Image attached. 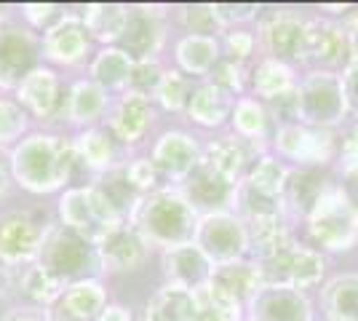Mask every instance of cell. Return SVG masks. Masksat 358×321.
<instances>
[{
    "label": "cell",
    "instance_id": "obj_1",
    "mask_svg": "<svg viewBox=\"0 0 358 321\" xmlns=\"http://www.w3.org/2000/svg\"><path fill=\"white\" fill-rule=\"evenodd\" d=\"M136 222L145 238L164 246L193 244L195 212L187 201L177 193H155L152 199L136 206Z\"/></svg>",
    "mask_w": 358,
    "mask_h": 321
},
{
    "label": "cell",
    "instance_id": "obj_2",
    "mask_svg": "<svg viewBox=\"0 0 358 321\" xmlns=\"http://www.w3.org/2000/svg\"><path fill=\"white\" fill-rule=\"evenodd\" d=\"M310 233L329 249H348L358 238V212L340 187L329 185L310 212Z\"/></svg>",
    "mask_w": 358,
    "mask_h": 321
},
{
    "label": "cell",
    "instance_id": "obj_3",
    "mask_svg": "<svg viewBox=\"0 0 358 321\" xmlns=\"http://www.w3.org/2000/svg\"><path fill=\"white\" fill-rule=\"evenodd\" d=\"M259 271V284L268 287H286V290H305L315 284L324 276V260L305 246H286L278 255L262 260Z\"/></svg>",
    "mask_w": 358,
    "mask_h": 321
},
{
    "label": "cell",
    "instance_id": "obj_4",
    "mask_svg": "<svg viewBox=\"0 0 358 321\" xmlns=\"http://www.w3.org/2000/svg\"><path fill=\"white\" fill-rule=\"evenodd\" d=\"M62 217L67 220L70 228L80 230L86 233V238H96V241H102L107 233L120 228L115 206L107 201L99 187L67 193L62 201Z\"/></svg>",
    "mask_w": 358,
    "mask_h": 321
},
{
    "label": "cell",
    "instance_id": "obj_5",
    "mask_svg": "<svg viewBox=\"0 0 358 321\" xmlns=\"http://www.w3.org/2000/svg\"><path fill=\"white\" fill-rule=\"evenodd\" d=\"M345 107L343 83L331 73H313L294 94V115L313 126L340 121Z\"/></svg>",
    "mask_w": 358,
    "mask_h": 321
},
{
    "label": "cell",
    "instance_id": "obj_6",
    "mask_svg": "<svg viewBox=\"0 0 358 321\" xmlns=\"http://www.w3.org/2000/svg\"><path fill=\"white\" fill-rule=\"evenodd\" d=\"M198 249L203 252L206 260H217L227 265L236 262L241 252L249 244V236L238 220L227 217V214H209L198 228H195Z\"/></svg>",
    "mask_w": 358,
    "mask_h": 321
},
{
    "label": "cell",
    "instance_id": "obj_7",
    "mask_svg": "<svg viewBox=\"0 0 358 321\" xmlns=\"http://www.w3.org/2000/svg\"><path fill=\"white\" fill-rule=\"evenodd\" d=\"M275 148L294 161L305 164H324L334 153V137L321 129H308V126H281L275 134Z\"/></svg>",
    "mask_w": 358,
    "mask_h": 321
},
{
    "label": "cell",
    "instance_id": "obj_8",
    "mask_svg": "<svg viewBox=\"0 0 358 321\" xmlns=\"http://www.w3.org/2000/svg\"><path fill=\"white\" fill-rule=\"evenodd\" d=\"M45 260H48V271L59 276H75L80 271H89L96 265L99 255L91 249L89 238H83L80 233L75 230H59L45 252Z\"/></svg>",
    "mask_w": 358,
    "mask_h": 321
},
{
    "label": "cell",
    "instance_id": "obj_9",
    "mask_svg": "<svg viewBox=\"0 0 358 321\" xmlns=\"http://www.w3.org/2000/svg\"><path fill=\"white\" fill-rule=\"evenodd\" d=\"M254 319L257 321H308L305 297L286 287H259L254 297Z\"/></svg>",
    "mask_w": 358,
    "mask_h": 321
},
{
    "label": "cell",
    "instance_id": "obj_10",
    "mask_svg": "<svg viewBox=\"0 0 358 321\" xmlns=\"http://www.w3.org/2000/svg\"><path fill=\"white\" fill-rule=\"evenodd\" d=\"M164 265L171 287H179V290H195L209 281V260L195 244L169 249Z\"/></svg>",
    "mask_w": 358,
    "mask_h": 321
},
{
    "label": "cell",
    "instance_id": "obj_11",
    "mask_svg": "<svg viewBox=\"0 0 358 321\" xmlns=\"http://www.w3.org/2000/svg\"><path fill=\"white\" fill-rule=\"evenodd\" d=\"M305 32L308 27L299 22L297 16L275 14L268 24L262 27L265 46L275 59H299V54L305 51Z\"/></svg>",
    "mask_w": 358,
    "mask_h": 321
},
{
    "label": "cell",
    "instance_id": "obj_12",
    "mask_svg": "<svg viewBox=\"0 0 358 321\" xmlns=\"http://www.w3.org/2000/svg\"><path fill=\"white\" fill-rule=\"evenodd\" d=\"M96 255L110 271H131L145 260V241L131 230L115 228L99 241Z\"/></svg>",
    "mask_w": 358,
    "mask_h": 321
},
{
    "label": "cell",
    "instance_id": "obj_13",
    "mask_svg": "<svg viewBox=\"0 0 358 321\" xmlns=\"http://www.w3.org/2000/svg\"><path fill=\"white\" fill-rule=\"evenodd\" d=\"M350 46L348 30L340 24H329V22H318V24H308L305 32V51L318 64H337L345 57V51Z\"/></svg>",
    "mask_w": 358,
    "mask_h": 321
},
{
    "label": "cell",
    "instance_id": "obj_14",
    "mask_svg": "<svg viewBox=\"0 0 358 321\" xmlns=\"http://www.w3.org/2000/svg\"><path fill=\"white\" fill-rule=\"evenodd\" d=\"M152 164L164 166L169 174L174 177H187L195 166H198V150H195V142L187 134H164L155 145V153H152Z\"/></svg>",
    "mask_w": 358,
    "mask_h": 321
},
{
    "label": "cell",
    "instance_id": "obj_15",
    "mask_svg": "<svg viewBox=\"0 0 358 321\" xmlns=\"http://www.w3.org/2000/svg\"><path fill=\"white\" fill-rule=\"evenodd\" d=\"M230 193H233V187L227 180H222L220 174H214L206 164H198V166L187 174V204L190 206H222L227 204L230 199Z\"/></svg>",
    "mask_w": 358,
    "mask_h": 321
},
{
    "label": "cell",
    "instance_id": "obj_16",
    "mask_svg": "<svg viewBox=\"0 0 358 321\" xmlns=\"http://www.w3.org/2000/svg\"><path fill=\"white\" fill-rule=\"evenodd\" d=\"M150 118H152V107L145 94H126L120 99L115 118H113V129L123 142H136L145 134Z\"/></svg>",
    "mask_w": 358,
    "mask_h": 321
},
{
    "label": "cell",
    "instance_id": "obj_17",
    "mask_svg": "<svg viewBox=\"0 0 358 321\" xmlns=\"http://www.w3.org/2000/svg\"><path fill=\"white\" fill-rule=\"evenodd\" d=\"M190 294H193V321H238L241 303L220 292L211 281L190 290Z\"/></svg>",
    "mask_w": 358,
    "mask_h": 321
},
{
    "label": "cell",
    "instance_id": "obj_18",
    "mask_svg": "<svg viewBox=\"0 0 358 321\" xmlns=\"http://www.w3.org/2000/svg\"><path fill=\"white\" fill-rule=\"evenodd\" d=\"M327 187H329L327 177L321 171H315V169H299V171H294L286 180L284 190H286V201H289V206L294 212L310 214Z\"/></svg>",
    "mask_w": 358,
    "mask_h": 321
},
{
    "label": "cell",
    "instance_id": "obj_19",
    "mask_svg": "<svg viewBox=\"0 0 358 321\" xmlns=\"http://www.w3.org/2000/svg\"><path fill=\"white\" fill-rule=\"evenodd\" d=\"M209 281L220 292H224L227 297H233L236 303L257 294V290L262 287L259 284V271L254 265H246V262H227L217 273H211Z\"/></svg>",
    "mask_w": 358,
    "mask_h": 321
},
{
    "label": "cell",
    "instance_id": "obj_20",
    "mask_svg": "<svg viewBox=\"0 0 358 321\" xmlns=\"http://www.w3.org/2000/svg\"><path fill=\"white\" fill-rule=\"evenodd\" d=\"M243 161H246V150H243L241 139L222 137V139H214L209 148H206V158L201 164H206L222 180L233 183L238 177V171L243 169Z\"/></svg>",
    "mask_w": 358,
    "mask_h": 321
},
{
    "label": "cell",
    "instance_id": "obj_21",
    "mask_svg": "<svg viewBox=\"0 0 358 321\" xmlns=\"http://www.w3.org/2000/svg\"><path fill=\"white\" fill-rule=\"evenodd\" d=\"M148 321H193V294L190 290L166 287L148 306Z\"/></svg>",
    "mask_w": 358,
    "mask_h": 321
},
{
    "label": "cell",
    "instance_id": "obj_22",
    "mask_svg": "<svg viewBox=\"0 0 358 321\" xmlns=\"http://www.w3.org/2000/svg\"><path fill=\"white\" fill-rule=\"evenodd\" d=\"M327 313L331 321H358V276H345L329 284Z\"/></svg>",
    "mask_w": 358,
    "mask_h": 321
},
{
    "label": "cell",
    "instance_id": "obj_23",
    "mask_svg": "<svg viewBox=\"0 0 358 321\" xmlns=\"http://www.w3.org/2000/svg\"><path fill=\"white\" fill-rule=\"evenodd\" d=\"M190 118L201 126H220V123L227 118V110H230V102H227V92H222L220 86H201L198 92L193 94L190 99Z\"/></svg>",
    "mask_w": 358,
    "mask_h": 321
},
{
    "label": "cell",
    "instance_id": "obj_24",
    "mask_svg": "<svg viewBox=\"0 0 358 321\" xmlns=\"http://www.w3.org/2000/svg\"><path fill=\"white\" fill-rule=\"evenodd\" d=\"M249 230H252L254 249L259 252L262 260H268L289 246V236H286V228L281 225L278 217H252Z\"/></svg>",
    "mask_w": 358,
    "mask_h": 321
},
{
    "label": "cell",
    "instance_id": "obj_25",
    "mask_svg": "<svg viewBox=\"0 0 358 321\" xmlns=\"http://www.w3.org/2000/svg\"><path fill=\"white\" fill-rule=\"evenodd\" d=\"M126 54H134V57H150V51H155L158 41H161V30L158 24L148 19V16H134L126 22L123 35H120Z\"/></svg>",
    "mask_w": 358,
    "mask_h": 321
},
{
    "label": "cell",
    "instance_id": "obj_26",
    "mask_svg": "<svg viewBox=\"0 0 358 321\" xmlns=\"http://www.w3.org/2000/svg\"><path fill=\"white\" fill-rule=\"evenodd\" d=\"M179 62L190 73H209L217 62V41L203 35H187L179 43Z\"/></svg>",
    "mask_w": 358,
    "mask_h": 321
},
{
    "label": "cell",
    "instance_id": "obj_27",
    "mask_svg": "<svg viewBox=\"0 0 358 321\" xmlns=\"http://www.w3.org/2000/svg\"><path fill=\"white\" fill-rule=\"evenodd\" d=\"M131 70H134L131 57L126 51H118V48H107L94 62V78L102 86H120V83H126L129 76H131Z\"/></svg>",
    "mask_w": 358,
    "mask_h": 321
},
{
    "label": "cell",
    "instance_id": "obj_28",
    "mask_svg": "<svg viewBox=\"0 0 358 321\" xmlns=\"http://www.w3.org/2000/svg\"><path fill=\"white\" fill-rule=\"evenodd\" d=\"M129 22V14L120 6H91L86 11V27L99 41H115L123 35V27Z\"/></svg>",
    "mask_w": 358,
    "mask_h": 321
},
{
    "label": "cell",
    "instance_id": "obj_29",
    "mask_svg": "<svg viewBox=\"0 0 358 321\" xmlns=\"http://www.w3.org/2000/svg\"><path fill=\"white\" fill-rule=\"evenodd\" d=\"M48 48H51V54L62 62H75L83 51H86V35H83V27L73 22V19H67V22H62L57 30L51 32V38H48Z\"/></svg>",
    "mask_w": 358,
    "mask_h": 321
},
{
    "label": "cell",
    "instance_id": "obj_30",
    "mask_svg": "<svg viewBox=\"0 0 358 321\" xmlns=\"http://www.w3.org/2000/svg\"><path fill=\"white\" fill-rule=\"evenodd\" d=\"M292 86V70L286 67L284 62L268 59L259 64L257 76H254V92L265 99H278L281 94L289 92Z\"/></svg>",
    "mask_w": 358,
    "mask_h": 321
},
{
    "label": "cell",
    "instance_id": "obj_31",
    "mask_svg": "<svg viewBox=\"0 0 358 321\" xmlns=\"http://www.w3.org/2000/svg\"><path fill=\"white\" fill-rule=\"evenodd\" d=\"M64 306L73 316L89 321L96 311H102V306H105V290L96 281H80L70 290Z\"/></svg>",
    "mask_w": 358,
    "mask_h": 321
},
{
    "label": "cell",
    "instance_id": "obj_32",
    "mask_svg": "<svg viewBox=\"0 0 358 321\" xmlns=\"http://www.w3.org/2000/svg\"><path fill=\"white\" fill-rule=\"evenodd\" d=\"M32 46L22 35H6L0 41V70L6 76H19L32 64Z\"/></svg>",
    "mask_w": 358,
    "mask_h": 321
},
{
    "label": "cell",
    "instance_id": "obj_33",
    "mask_svg": "<svg viewBox=\"0 0 358 321\" xmlns=\"http://www.w3.org/2000/svg\"><path fill=\"white\" fill-rule=\"evenodd\" d=\"M286 180H289V174H286V169L275 158H262L252 169V174H249V187H254L257 193H265V196L275 199L286 187Z\"/></svg>",
    "mask_w": 358,
    "mask_h": 321
},
{
    "label": "cell",
    "instance_id": "obj_34",
    "mask_svg": "<svg viewBox=\"0 0 358 321\" xmlns=\"http://www.w3.org/2000/svg\"><path fill=\"white\" fill-rule=\"evenodd\" d=\"M105 107V94L94 83H78L73 94V118L75 121H94Z\"/></svg>",
    "mask_w": 358,
    "mask_h": 321
},
{
    "label": "cell",
    "instance_id": "obj_35",
    "mask_svg": "<svg viewBox=\"0 0 358 321\" xmlns=\"http://www.w3.org/2000/svg\"><path fill=\"white\" fill-rule=\"evenodd\" d=\"M233 121H236V129L243 137H259L265 131L268 118H265V110L257 105L254 99H241L238 105H236Z\"/></svg>",
    "mask_w": 358,
    "mask_h": 321
},
{
    "label": "cell",
    "instance_id": "obj_36",
    "mask_svg": "<svg viewBox=\"0 0 358 321\" xmlns=\"http://www.w3.org/2000/svg\"><path fill=\"white\" fill-rule=\"evenodd\" d=\"M80 153L91 169H105L113 158V145L102 131H89L80 137Z\"/></svg>",
    "mask_w": 358,
    "mask_h": 321
},
{
    "label": "cell",
    "instance_id": "obj_37",
    "mask_svg": "<svg viewBox=\"0 0 358 321\" xmlns=\"http://www.w3.org/2000/svg\"><path fill=\"white\" fill-rule=\"evenodd\" d=\"M185 97H187V83L179 73H164V80L158 86V99L164 102V107L169 110H179L185 105Z\"/></svg>",
    "mask_w": 358,
    "mask_h": 321
},
{
    "label": "cell",
    "instance_id": "obj_38",
    "mask_svg": "<svg viewBox=\"0 0 358 321\" xmlns=\"http://www.w3.org/2000/svg\"><path fill=\"white\" fill-rule=\"evenodd\" d=\"M185 24L193 30V35H203L209 38V32H214V27L220 24L214 6H193L185 11Z\"/></svg>",
    "mask_w": 358,
    "mask_h": 321
},
{
    "label": "cell",
    "instance_id": "obj_39",
    "mask_svg": "<svg viewBox=\"0 0 358 321\" xmlns=\"http://www.w3.org/2000/svg\"><path fill=\"white\" fill-rule=\"evenodd\" d=\"M161 80H164V73L158 70V64H150L148 59L142 62V64H136L134 70H131V76H129V83L134 86V94H145V97H148L150 89L158 92Z\"/></svg>",
    "mask_w": 358,
    "mask_h": 321
},
{
    "label": "cell",
    "instance_id": "obj_40",
    "mask_svg": "<svg viewBox=\"0 0 358 321\" xmlns=\"http://www.w3.org/2000/svg\"><path fill=\"white\" fill-rule=\"evenodd\" d=\"M126 180L134 187H148V185L155 183V164L152 161H134L126 169Z\"/></svg>",
    "mask_w": 358,
    "mask_h": 321
},
{
    "label": "cell",
    "instance_id": "obj_41",
    "mask_svg": "<svg viewBox=\"0 0 358 321\" xmlns=\"http://www.w3.org/2000/svg\"><path fill=\"white\" fill-rule=\"evenodd\" d=\"M214 86H220L222 92H238L241 89V70L233 64V62H224L217 67V73H214Z\"/></svg>",
    "mask_w": 358,
    "mask_h": 321
},
{
    "label": "cell",
    "instance_id": "obj_42",
    "mask_svg": "<svg viewBox=\"0 0 358 321\" xmlns=\"http://www.w3.org/2000/svg\"><path fill=\"white\" fill-rule=\"evenodd\" d=\"M343 97H345V105H350L358 113V59H353L348 64L343 76Z\"/></svg>",
    "mask_w": 358,
    "mask_h": 321
},
{
    "label": "cell",
    "instance_id": "obj_43",
    "mask_svg": "<svg viewBox=\"0 0 358 321\" xmlns=\"http://www.w3.org/2000/svg\"><path fill=\"white\" fill-rule=\"evenodd\" d=\"M343 169L348 174L358 171V123L350 129V134L343 139Z\"/></svg>",
    "mask_w": 358,
    "mask_h": 321
},
{
    "label": "cell",
    "instance_id": "obj_44",
    "mask_svg": "<svg viewBox=\"0 0 358 321\" xmlns=\"http://www.w3.org/2000/svg\"><path fill=\"white\" fill-rule=\"evenodd\" d=\"M227 46H230V51H233V57L243 59V57H249V54H252L254 38L249 35V32H233V35L227 38Z\"/></svg>",
    "mask_w": 358,
    "mask_h": 321
},
{
    "label": "cell",
    "instance_id": "obj_45",
    "mask_svg": "<svg viewBox=\"0 0 358 321\" xmlns=\"http://www.w3.org/2000/svg\"><path fill=\"white\" fill-rule=\"evenodd\" d=\"M99 321H131V313H129L126 308L113 306V308H105V311H102Z\"/></svg>",
    "mask_w": 358,
    "mask_h": 321
},
{
    "label": "cell",
    "instance_id": "obj_46",
    "mask_svg": "<svg viewBox=\"0 0 358 321\" xmlns=\"http://www.w3.org/2000/svg\"><path fill=\"white\" fill-rule=\"evenodd\" d=\"M350 48H353V59H358V30L350 35Z\"/></svg>",
    "mask_w": 358,
    "mask_h": 321
}]
</instances>
